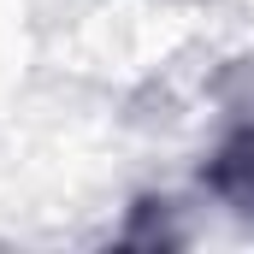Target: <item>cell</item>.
<instances>
[{
    "label": "cell",
    "instance_id": "cell-1",
    "mask_svg": "<svg viewBox=\"0 0 254 254\" xmlns=\"http://www.w3.org/2000/svg\"><path fill=\"white\" fill-rule=\"evenodd\" d=\"M201 184H207V190H213V195H219V201H225V207L254 231V125L231 130V136L213 148Z\"/></svg>",
    "mask_w": 254,
    "mask_h": 254
}]
</instances>
